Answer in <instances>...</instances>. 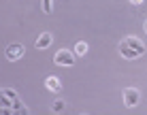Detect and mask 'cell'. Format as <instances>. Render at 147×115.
<instances>
[{"label":"cell","mask_w":147,"mask_h":115,"mask_svg":"<svg viewBox=\"0 0 147 115\" xmlns=\"http://www.w3.org/2000/svg\"><path fill=\"white\" fill-rule=\"evenodd\" d=\"M117 49H119L121 58H126V60H134V58H139V56H143V53H145L143 41H141V38H136V36H126V38H121Z\"/></svg>","instance_id":"6da1fadb"},{"label":"cell","mask_w":147,"mask_h":115,"mask_svg":"<svg viewBox=\"0 0 147 115\" xmlns=\"http://www.w3.org/2000/svg\"><path fill=\"white\" fill-rule=\"evenodd\" d=\"M53 62L58 66H73L75 64V53L70 49H58V53L53 56Z\"/></svg>","instance_id":"7a4b0ae2"},{"label":"cell","mask_w":147,"mask_h":115,"mask_svg":"<svg viewBox=\"0 0 147 115\" xmlns=\"http://www.w3.org/2000/svg\"><path fill=\"white\" fill-rule=\"evenodd\" d=\"M121 96H124V104L126 107H136V104L141 102V92L136 87H126Z\"/></svg>","instance_id":"3957f363"},{"label":"cell","mask_w":147,"mask_h":115,"mask_svg":"<svg viewBox=\"0 0 147 115\" xmlns=\"http://www.w3.org/2000/svg\"><path fill=\"white\" fill-rule=\"evenodd\" d=\"M24 51H26V47L22 43H11L7 47V60L9 62H17L19 58H24Z\"/></svg>","instance_id":"277c9868"},{"label":"cell","mask_w":147,"mask_h":115,"mask_svg":"<svg viewBox=\"0 0 147 115\" xmlns=\"http://www.w3.org/2000/svg\"><path fill=\"white\" fill-rule=\"evenodd\" d=\"M51 41H53L51 32H43V34L36 38V49H47L49 45H51Z\"/></svg>","instance_id":"5b68a950"},{"label":"cell","mask_w":147,"mask_h":115,"mask_svg":"<svg viewBox=\"0 0 147 115\" xmlns=\"http://www.w3.org/2000/svg\"><path fill=\"white\" fill-rule=\"evenodd\" d=\"M45 85H47V89H51V92H55V94L62 89V83H60V79L53 77V75H49V77L45 79Z\"/></svg>","instance_id":"8992f818"},{"label":"cell","mask_w":147,"mask_h":115,"mask_svg":"<svg viewBox=\"0 0 147 115\" xmlns=\"http://www.w3.org/2000/svg\"><path fill=\"white\" fill-rule=\"evenodd\" d=\"M88 43L85 41H79L77 45H75V56H85V53H88Z\"/></svg>","instance_id":"52a82bcc"},{"label":"cell","mask_w":147,"mask_h":115,"mask_svg":"<svg viewBox=\"0 0 147 115\" xmlns=\"http://www.w3.org/2000/svg\"><path fill=\"white\" fill-rule=\"evenodd\" d=\"M64 107H66L64 100H55V102L51 104V111H53V113H60V111H64Z\"/></svg>","instance_id":"ba28073f"},{"label":"cell","mask_w":147,"mask_h":115,"mask_svg":"<svg viewBox=\"0 0 147 115\" xmlns=\"http://www.w3.org/2000/svg\"><path fill=\"white\" fill-rule=\"evenodd\" d=\"M43 11L45 13H51V0H43Z\"/></svg>","instance_id":"9c48e42d"},{"label":"cell","mask_w":147,"mask_h":115,"mask_svg":"<svg viewBox=\"0 0 147 115\" xmlns=\"http://www.w3.org/2000/svg\"><path fill=\"white\" fill-rule=\"evenodd\" d=\"M132 4H143V0H130Z\"/></svg>","instance_id":"30bf717a"},{"label":"cell","mask_w":147,"mask_h":115,"mask_svg":"<svg viewBox=\"0 0 147 115\" xmlns=\"http://www.w3.org/2000/svg\"><path fill=\"white\" fill-rule=\"evenodd\" d=\"M143 28H145V32H147V19H145V24H143Z\"/></svg>","instance_id":"8fae6325"}]
</instances>
